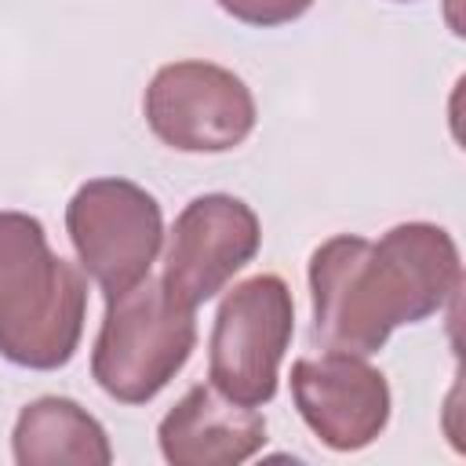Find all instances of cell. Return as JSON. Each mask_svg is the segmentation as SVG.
Listing matches in <instances>:
<instances>
[{"mask_svg":"<svg viewBox=\"0 0 466 466\" xmlns=\"http://www.w3.org/2000/svg\"><path fill=\"white\" fill-rule=\"evenodd\" d=\"M459 288V248L430 222H404L364 240H324L309 258L313 335L328 350L379 353L397 324L433 317Z\"/></svg>","mask_w":466,"mask_h":466,"instance_id":"1","label":"cell"},{"mask_svg":"<svg viewBox=\"0 0 466 466\" xmlns=\"http://www.w3.org/2000/svg\"><path fill=\"white\" fill-rule=\"evenodd\" d=\"M84 273L47 248L44 226L0 211V353L11 364L62 368L84 331Z\"/></svg>","mask_w":466,"mask_h":466,"instance_id":"2","label":"cell"},{"mask_svg":"<svg viewBox=\"0 0 466 466\" xmlns=\"http://www.w3.org/2000/svg\"><path fill=\"white\" fill-rule=\"evenodd\" d=\"M193 342V309L175 302L160 280L142 277L106 306L91 357L95 382L120 404H146L189 360Z\"/></svg>","mask_w":466,"mask_h":466,"instance_id":"3","label":"cell"},{"mask_svg":"<svg viewBox=\"0 0 466 466\" xmlns=\"http://www.w3.org/2000/svg\"><path fill=\"white\" fill-rule=\"evenodd\" d=\"M295 331V302L280 277L258 273L237 284L211 331V386L248 408L273 400L277 371Z\"/></svg>","mask_w":466,"mask_h":466,"instance_id":"4","label":"cell"},{"mask_svg":"<svg viewBox=\"0 0 466 466\" xmlns=\"http://www.w3.org/2000/svg\"><path fill=\"white\" fill-rule=\"evenodd\" d=\"M66 229L80 266L106 291V299L149 277L164 240L160 204L127 178L84 182L69 200Z\"/></svg>","mask_w":466,"mask_h":466,"instance_id":"5","label":"cell"},{"mask_svg":"<svg viewBox=\"0 0 466 466\" xmlns=\"http://www.w3.org/2000/svg\"><path fill=\"white\" fill-rule=\"evenodd\" d=\"M146 120L153 135L182 153H222L255 127L248 84L211 62H171L146 87Z\"/></svg>","mask_w":466,"mask_h":466,"instance_id":"6","label":"cell"},{"mask_svg":"<svg viewBox=\"0 0 466 466\" xmlns=\"http://www.w3.org/2000/svg\"><path fill=\"white\" fill-rule=\"evenodd\" d=\"M258 240V218L244 200L226 193L197 197L175 218L160 284L175 302L193 309L215 299L233 280V273L255 258Z\"/></svg>","mask_w":466,"mask_h":466,"instance_id":"7","label":"cell"},{"mask_svg":"<svg viewBox=\"0 0 466 466\" xmlns=\"http://www.w3.org/2000/svg\"><path fill=\"white\" fill-rule=\"evenodd\" d=\"M291 397L306 426L335 451L368 448L390 419V386L382 371L342 350L295 360Z\"/></svg>","mask_w":466,"mask_h":466,"instance_id":"8","label":"cell"},{"mask_svg":"<svg viewBox=\"0 0 466 466\" xmlns=\"http://www.w3.org/2000/svg\"><path fill=\"white\" fill-rule=\"evenodd\" d=\"M157 437L171 466H237L266 444V419L215 386H193L164 415Z\"/></svg>","mask_w":466,"mask_h":466,"instance_id":"9","label":"cell"},{"mask_svg":"<svg viewBox=\"0 0 466 466\" xmlns=\"http://www.w3.org/2000/svg\"><path fill=\"white\" fill-rule=\"evenodd\" d=\"M18 466H109L113 448L98 419L69 397H40L15 422Z\"/></svg>","mask_w":466,"mask_h":466,"instance_id":"10","label":"cell"},{"mask_svg":"<svg viewBox=\"0 0 466 466\" xmlns=\"http://www.w3.org/2000/svg\"><path fill=\"white\" fill-rule=\"evenodd\" d=\"M226 15L248 25H284L313 7V0H218Z\"/></svg>","mask_w":466,"mask_h":466,"instance_id":"11","label":"cell"}]
</instances>
